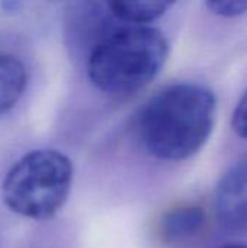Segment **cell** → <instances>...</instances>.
I'll return each mask as SVG.
<instances>
[{
  "instance_id": "1",
  "label": "cell",
  "mask_w": 247,
  "mask_h": 248,
  "mask_svg": "<svg viewBox=\"0 0 247 248\" xmlns=\"http://www.w3.org/2000/svg\"><path fill=\"white\" fill-rule=\"evenodd\" d=\"M215 110L214 93L205 86L172 84L143 108L138 118L140 140L147 153L159 160H186L208 141Z\"/></svg>"
},
{
  "instance_id": "2",
  "label": "cell",
  "mask_w": 247,
  "mask_h": 248,
  "mask_svg": "<svg viewBox=\"0 0 247 248\" xmlns=\"http://www.w3.org/2000/svg\"><path fill=\"white\" fill-rule=\"evenodd\" d=\"M167 54L169 42L157 28H111L89 49L86 71L100 92L131 94L160 73Z\"/></svg>"
},
{
  "instance_id": "3",
  "label": "cell",
  "mask_w": 247,
  "mask_h": 248,
  "mask_svg": "<svg viewBox=\"0 0 247 248\" xmlns=\"http://www.w3.org/2000/svg\"><path fill=\"white\" fill-rule=\"evenodd\" d=\"M73 183V164L58 150H32L20 157L1 183L4 205L33 219L54 218L66 203Z\"/></svg>"
},
{
  "instance_id": "4",
  "label": "cell",
  "mask_w": 247,
  "mask_h": 248,
  "mask_svg": "<svg viewBox=\"0 0 247 248\" xmlns=\"http://www.w3.org/2000/svg\"><path fill=\"white\" fill-rule=\"evenodd\" d=\"M215 212L226 230L247 231V157L236 161L221 176L215 189Z\"/></svg>"
},
{
  "instance_id": "5",
  "label": "cell",
  "mask_w": 247,
  "mask_h": 248,
  "mask_svg": "<svg viewBox=\"0 0 247 248\" xmlns=\"http://www.w3.org/2000/svg\"><path fill=\"white\" fill-rule=\"evenodd\" d=\"M207 221L205 211L197 205H179L163 214L159 234L167 244L182 243L198 235Z\"/></svg>"
},
{
  "instance_id": "6",
  "label": "cell",
  "mask_w": 247,
  "mask_h": 248,
  "mask_svg": "<svg viewBox=\"0 0 247 248\" xmlns=\"http://www.w3.org/2000/svg\"><path fill=\"white\" fill-rule=\"evenodd\" d=\"M26 80L23 62L12 54L0 51V116L19 102L25 92Z\"/></svg>"
},
{
  "instance_id": "7",
  "label": "cell",
  "mask_w": 247,
  "mask_h": 248,
  "mask_svg": "<svg viewBox=\"0 0 247 248\" xmlns=\"http://www.w3.org/2000/svg\"><path fill=\"white\" fill-rule=\"evenodd\" d=\"M172 1H115L108 3L112 16L128 25L143 26V23L153 22L163 16L170 7Z\"/></svg>"
},
{
  "instance_id": "8",
  "label": "cell",
  "mask_w": 247,
  "mask_h": 248,
  "mask_svg": "<svg viewBox=\"0 0 247 248\" xmlns=\"http://www.w3.org/2000/svg\"><path fill=\"white\" fill-rule=\"evenodd\" d=\"M207 7L218 16L236 17L247 13V0H218L207 1Z\"/></svg>"
},
{
  "instance_id": "9",
  "label": "cell",
  "mask_w": 247,
  "mask_h": 248,
  "mask_svg": "<svg viewBox=\"0 0 247 248\" xmlns=\"http://www.w3.org/2000/svg\"><path fill=\"white\" fill-rule=\"evenodd\" d=\"M231 126L239 137L247 140V90L243 93L242 99L239 100L233 112Z\"/></svg>"
},
{
  "instance_id": "10",
  "label": "cell",
  "mask_w": 247,
  "mask_h": 248,
  "mask_svg": "<svg viewBox=\"0 0 247 248\" xmlns=\"http://www.w3.org/2000/svg\"><path fill=\"white\" fill-rule=\"evenodd\" d=\"M218 248H247L246 244H234V243H230V244H224Z\"/></svg>"
}]
</instances>
